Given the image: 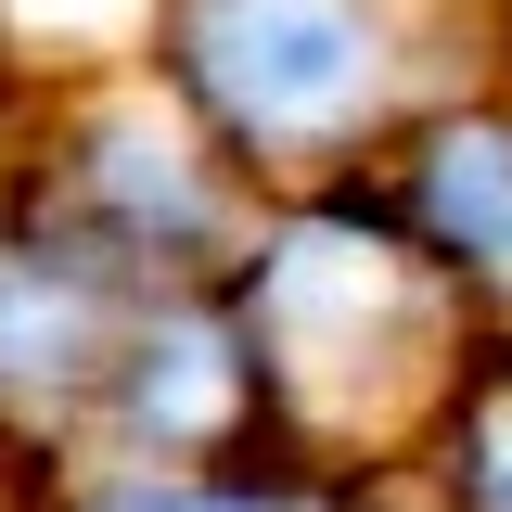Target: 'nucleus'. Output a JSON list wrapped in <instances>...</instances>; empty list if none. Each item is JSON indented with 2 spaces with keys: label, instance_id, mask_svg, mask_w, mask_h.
I'll return each instance as SVG.
<instances>
[{
  "label": "nucleus",
  "instance_id": "1",
  "mask_svg": "<svg viewBox=\"0 0 512 512\" xmlns=\"http://www.w3.org/2000/svg\"><path fill=\"white\" fill-rule=\"evenodd\" d=\"M0 141H13V205L77 231L141 295L154 282H218L244 256V167L192 128V103L154 64L26 90V103H0Z\"/></svg>",
  "mask_w": 512,
  "mask_h": 512
},
{
  "label": "nucleus",
  "instance_id": "2",
  "mask_svg": "<svg viewBox=\"0 0 512 512\" xmlns=\"http://www.w3.org/2000/svg\"><path fill=\"white\" fill-rule=\"evenodd\" d=\"M218 295L244 320L269 423H372L436 359V256L359 205H282Z\"/></svg>",
  "mask_w": 512,
  "mask_h": 512
},
{
  "label": "nucleus",
  "instance_id": "3",
  "mask_svg": "<svg viewBox=\"0 0 512 512\" xmlns=\"http://www.w3.org/2000/svg\"><path fill=\"white\" fill-rule=\"evenodd\" d=\"M141 64L231 167H333L397 90L384 0H154Z\"/></svg>",
  "mask_w": 512,
  "mask_h": 512
},
{
  "label": "nucleus",
  "instance_id": "4",
  "mask_svg": "<svg viewBox=\"0 0 512 512\" xmlns=\"http://www.w3.org/2000/svg\"><path fill=\"white\" fill-rule=\"evenodd\" d=\"M244 423H269V397H256V359H244V320L218 282H154L141 308H128L116 359L90 384V410H77V436L64 461H116V474H205V461H231Z\"/></svg>",
  "mask_w": 512,
  "mask_h": 512
},
{
  "label": "nucleus",
  "instance_id": "5",
  "mask_svg": "<svg viewBox=\"0 0 512 512\" xmlns=\"http://www.w3.org/2000/svg\"><path fill=\"white\" fill-rule=\"evenodd\" d=\"M410 244L461 295H512V116H436L410 141Z\"/></svg>",
  "mask_w": 512,
  "mask_h": 512
},
{
  "label": "nucleus",
  "instance_id": "6",
  "mask_svg": "<svg viewBox=\"0 0 512 512\" xmlns=\"http://www.w3.org/2000/svg\"><path fill=\"white\" fill-rule=\"evenodd\" d=\"M39 512H320L308 487H244V474H116V461H64Z\"/></svg>",
  "mask_w": 512,
  "mask_h": 512
},
{
  "label": "nucleus",
  "instance_id": "7",
  "mask_svg": "<svg viewBox=\"0 0 512 512\" xmlns=\"http://www.w3.org/2000/svg\"><path fill=\"white\" fill-rule=\"evenodd\" d=\"M448 500L461 512H512V359L461 384L448 410Z\"/></svg>",
  "mask_w": 512,
  "mask_h": 512
}]
</instances>
